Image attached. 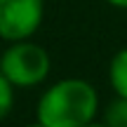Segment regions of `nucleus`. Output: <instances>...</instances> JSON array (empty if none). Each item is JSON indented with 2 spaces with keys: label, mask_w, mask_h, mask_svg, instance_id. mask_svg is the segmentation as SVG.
I'll return each instance as SVG.
<instances>
[{
  "label": "nucleus",
  "mask_w": 127,
  "mask_h": 127,
  "mask_svg": "<svg viewBox=\"0 0 127 127\" xmlns=\"http://www.w3.org/2000/svg\"><path fill=\"white\" fill-rule=\"evenodd\" d=\"M99 115V92L85 78H61L40 94L35 120L45 127H82Z\"/></svg>",
  "instance_id": "1"
},
{
  "label": "nucleus",
  "mask_w": 127,
  "mask_h": 127,
  "mask_svg": "<svg viewBox=\"0 0 127 127\" xmlns=\"http://www.w3.org/2000/svg\"><path fill=\"white\" fill-rule=\"evenodd\" d=\"M0 71L17 90H31L50 78L52 59L45 47L31 38L17 40L7 42V47L0 52Z\"/></svg>",
  "instance_id": "2"
},
{
  "label": "nucleus",
  "mask_w": 127,
  "mask_h": 127,
  "mask_svg": "<svg viewBox=\"0 0 127 127\" xmlns=\"http://www.w3.org/2000/svg\"><path fill=\"white\" fill-rule=\"evenodd\" d=\"M42 19L45 0H0V40H28L42 26Z\"/></svg>",
  "instance_id": "3"
},
{
  "label": "nucleus",
  "mask_w": 127,
  "mask_h": 127,
  "mask_svg": "<svg viewBox=\"0 0 127 127\" xmlns=\"http://www.w3.org/2000/svg\"><path fill=\"white\" fill-rule=\"evenodd\" d=\"M108 82L113 87L115 96L127 99V47L118 50L108 64Z\"/></svg>",
  "instance_id": "4"
},
{
  "label": "nucleus",
  "mask_w": 127,
  "mask_h": 127,
  "mask_svg": "<svg viewBox=\"0 0 127 127\" xmlns=\"http://www.w3.org/2000/svg\"><path fill=\"white\" fill-rule=\"evenodd\" d=\"M101 123L106 127H127V99L125 96H115L106 106Z\"/></svg>",
  "instance_id": "5"
},
{
  "label": "nucleus",
  "mask_w": 127,
  "mask_h": 127,
  "mask_svg": "<svg viewBox=\"0 0 127 127\" xmlns=\"http://www.w3.org/2000/svg\"><path fill=\"white\" fill-rule=\"evenodd\" d=\"M14 90H17V87H14L12 82L5 78V73L0 71V123H2L14 108Z\"/></svg>",
  "instance_id": "6"
},
{
  "label": "nucleus",
  "mask_w": 127,
  "mask_h": 127,
  "mask_svg": "<svg viewBox=\"0 0 127 127\" xmlns=\"http://www.w3.org/2000/svg\"><path fill=\"white\" fill-rule=\"evenodd\" d=\"M104 2H108L111 7H115V9H125L127 12V0H104Z\"/></svg>",
  "instance_id": "7"
},
{
  "label": "nucleus",
  "mask_w": 127,
  "mask_h": 127,
  "mask_svg": "<svg viewBox=\"0 0 127 127\" xmlns=\"http://www.w3.org/2000/svg\"><path fill=\"white\" fill-rule=\"evenodd\" d=\"M82 127H106V125L99 123V120H94V123H87V125H82Z\"/></svg>",
  "instance_id": "8"
},
{
  "label": "nucleus",
  "mask_w": 127,
  "mask_h": 127,
  "mask_svg": "<svg viewBox=\"0 0 127 127\" xmlns=\"http://www.w3.org/2000/svg\"><path fill=\"white\" fill-rule=\"evenodd\" d=\"M26 127H45V125H42V123H38V120H35V123H31V125H26Z\"/></svg>",
  "instance_id": "9"
}]
</instances>
